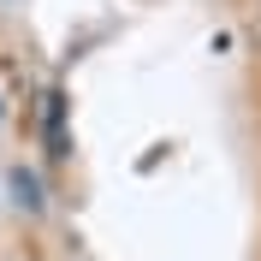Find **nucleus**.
Wrapping results in <instances>:
<instances>
[{
    "label": "nucleus",
    "mask_w": 261,
    "mask_h": 261,
    "mask_svg": "<svg viewBox=\"0 0 261 261\" xmlns=\"http://www.w3.org/2000/svg\"><path fill=\"white\" fill-rule=\"evenodd\" d=\"M48 154H54V161L71 154V137H65V95H60V89L48 95Z\"/></svg>",
    "instance_id": "obj_2"
},
{
    "label": "nucleus",
    "mask_w": 261,
    "mask_h": 261,
    "mask_svg": "<svg viewBox=\"0 0 261 261\" xmlns=\"http://www.w3.org/2000/svg\"><path fill=\"white\" fill-rule=\"evenodd\" d=\"M6 190H12V208L30 214V220L48 208V190H42V178H36L30 166H12V172H6Z\"/></svg>",
    "instance_id": "obj_1"
}]
</instances>
